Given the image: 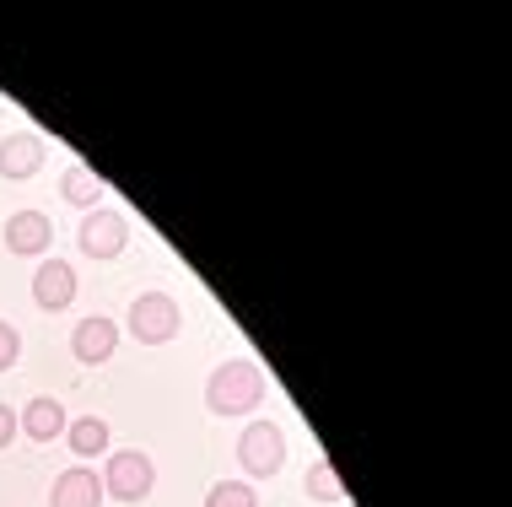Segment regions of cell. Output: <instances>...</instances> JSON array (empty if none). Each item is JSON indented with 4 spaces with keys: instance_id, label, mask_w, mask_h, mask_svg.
I'll return each instance as SVG.
<instances>
[{
    "instance_id": "1",
    "label": "cell",
    "mask_w": 512,
    "mask_h": 507,
    "mask_svg": "<svg viewBox=\"0 0 512 507\" xmlns=\"http://www.w3.org/2000/svg\"><path fill=\"white\" fill-rule=\"evenodd\" d=\"M259 400H265V373H259L248 356L221 362L211 373V383H205V405H211V416H248Z\"/></svg>"
},
{
    "instance_id": "2",
    "label": "cell",
    "mask_w": 512,
    "mask_h": 507,
    "mask_svg": "<svg viewBox=\"0 0 512 507\" xmlns=\"http://www.w3.org/2000/svg\"><path fill=\"white\" fill-rule=\"evenodd\" d=\"M184 330V313L168 292H141L130 303V335L141 340V346H168V340Z\"/></svg>"
},
{
    "instance_id": "3",
    "label": "cell",
    "mask_w": 512,
    "mask_h": 507,
    "mask_svg": "<svg viewBox=\"0 0 512 507\" xmlns=\"http://www.w3.org/2000/svg\"><path fill=\"white\" fill-rule=\"evenodd\" d=\"M151 486H157V464H151V454H141V448H119V454H108V470H103L108 497L146 502Z\"/></svg>"
},
{
    "instance_id": "4",
    "label": "cell",
    "mask_w": 512,
    "mask_h": 507,
    "mask_svg": "<svg viewBox=\"0 0 512 507\" xmlns=\"http://www.w3.org/2000/svg\"><path fill=\"white\" fill-rule=\"evenodd\" d=\"M238 459H243L248 475H259V481L281 475V464H286V432L275 427V421H254V427L238 437Z\"/></svg>"
},
{
    "instance_id": "5",
    "label": "cell",
    "mask_w": 512,
    "mask_h": 507,
    "mask_svg": "<svg viewBox=\"0 0 512 507\" xmlns=\"http://www.w3.org/2000/svg\"><path fill=\"white\" fill-rule=\"evenodd\" d=\"M124 243H130V227H124L119 211H103V205H98V211L81 216V254H92V259H119Z\"/></svg>"
},
{
    "instance_id": "6",
    "label": "cell",
    "mask_w": 512,
    "mask_h": 507,
    "mask_svg": "<svg viewBox=\"0 0 512 507\" xmlns=\"http://www.w3.org/2000/svg\"><path fill=\"white\" fill-rule=\"evenodd\" d=\"M71 351H76V362H87V367L108 362V356L119 351V324H114V319H103V313L81 319L76 330H71Z\"/></svg>"
},
{
    "instance_id": "7",
    "label": "cell",
    "mask_w": 512,
    "mask_h": 507,
    "mask_svg": "<svg viewBox=\"0 0 512 507\" xmlns=\"http://www.w3.org/2000/svg\"><path fill=\"white\" fill-rule=\"evenodd\" d=\"M71 297H76V270L65 265V259H44L38 276H33V303L60 313V308H71Z\"/></svg>"
},
{
    "instance_id": "8",
    "label": "cell",
    "mask_w": 512,
    "mask_h": 507,
    "mask_svg": "<svg viewBox=\"0 0 512 507\" xmlns=\"http://www.w3.org/2000/svg\"><path fill=\"white\" fill-rule=\"evenodd\" d=\"M38 168H44V135L17 130L0 141V178H33Z\"/></svg>"
},
{
    "instance_id": "9",
    "label": "cell",
    "mask_w": 512,
    "mask_h": 507,
    "mask_svg": "<svg viewBox=\"0 0 512 507\" xmlns=\"http://www.w3.org/2000/svg\"><path fill=\"white\" fill-rule=\"evenodd\" d=\"M49 243H54V222L44 211H17L6 222V249L11 254H44Z\"/></svg>"
},
{
    "instance_id": "10",
    "label": "cell",
    "mask_w": 512,
    "mask_h": 507,
    "mask_svg": "<svg viewBox=\"0 0 512 507\" xmlns=\"http://www.w3.org/2000/svg\"><path fill=\"white\" fill-rule=\"evenodd\" d=\"M98 502H103V481L87 470V464H71L49 491V507H98Z\"/></svg>"
},
{
    "instance_id": "11",
    "label": "cell",
    "mask_w": 512,
    "mask_h": 507,
    "mask_svg": "<svg viewBox=\"0 0 512 507\" xmlns=\"http://www.w3.org/2000/svg\"><path fill=\"white\" fill-rule=\"evenodd\" d=\"M17 427L33 437V443H49V437L65 432V405L49 400V394H38V400H27V405L17 410Z\"/></svg>"
},
{
    "instance_id": "12",
    "label": "cell",
    "mask_w": 512,
    "mask_h": 507,
    "mask_svg": "<svg viewBox=\"0 0 512 507\" xmlns=\"http://www.w3.org/2000/svg\"><path fill=\"white\" fill-rule=\"evenodd\" d=\"M65 437H71V454H76V459L108 454V421H103V416H76V421H65Z\"/></svg>"
},
{
    "instance_id": "13",
    "label": "cell",
    "mask_w": 512,
    "mask_h": 507,
    "mask_svg": "<svg viewBox=\"0 0 512 507\" xmlns=\"http://www.w3.org/2000/svg\"><path fill=\"white\" fill-rule=\"evenodd\" d=\"M60 195L71 200V205H81V211H92V205L108 195V184L92 168H71V173H65V184H60Z\"/></svg>"
},
{
    "instance_id": "14",
    "label": "cell",
    "mask_w": 512,
    "mask_h": 507,
    "mask_svg": "<svg viewBox=\"0 0 512 507\" xmlns=\"http://www.w3.org/2000/svg\"><path fill=\"white\" fill-rule=\"evenodd\" d=\"M308 497H313V502H345V486H340V475H335V464H329V459H313V470H308Z\"/></svg>"
},
{
    "instance_id": "15",
    "label": "cell",
    "mask_w": 512,
    "mask_h": 507,
    "mask_svg": "<svg viewBox=\"0 0 512 507\" xmlns=\"http://www.w3.org/2000/svg\"><path fill=\"white\" fill-rule=\"evenodd\" d=\"M205 507H259V497L243 481H216L211 491H205Z\"/></svg>"
},
{
    "instance_id": "16",
    "label": "cell",
    "mask_w": 512,
    "mask_h": 507,
    "mask_svg": "<svg viewBox=\"0 0 512 507\" xmlns=\"http://www.w3.org/2000/svg\"><path fill=\"white\" fill-rule=\"evenodd\" d=\"M17 356H22V335H17V324L0 319V373H11V367H17Z\"/></svg>"
},
{
    "instance_id": "17",
    "label": "cell",
    "mask_w": 512,
    "mask_h": 507,
    "mask_svg": "<svg viewBox=\"0 0 512 507\" xmlns=\"http://www.w3.org/2000/svg\"><path fill=\"white\" fill-rule=\"evenodd\" d=\"M22 427H17V410L11 405H0V448H11V437H17Z\"/></svg>"
}]
</instances>
